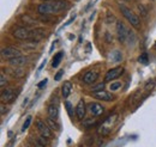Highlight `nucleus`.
<instances>
[{"mask_svg": "<svg viewBox=\"0 0 156 147\" xmlns=\"http://www.w3.org/2000/svg\"><path fill=\"white\" fill-rule=\"evenodd\" d=\"M69 7L67 0H54L41 2L36 6V11L40 15H60Z\"/></svg>", "mask_w": 156, "mask_h": 147, "instance_id": "obj_1", "label": "nucleus"}, {"mask_svg": "<svg viewBox=\"0 0 156 147\" xmlns=\"http://www.w3.org/2000/svg\"><path fill=\"white\" fill-rule=\"evenodd\" d=\"M119 11L124 16V18L126 19L133 28H136V29L140 28V19H139V17L137 16L131 9H129L125 5H119Z\"/></svg>", "mask_w": 156, "mask_h": 147, "instance_id": "obj_2", "label": "nucleus"}, {"mask_svg": "<svg viewBox=\"0 0 156 147\" xmlns=\"http://www.w3.org/2000/svg\"><path fill=\"white\" fill-rule=\"evenodd\" d=\"M12 36L17 38V39H20V41H31L33 30H30L28 28L18 26V28L12 30Z\"/></svg>", "mask_w": 156, "mask_h": 147, "instance_id": "obj_3", "label": "nucleus"}, {"mask_svg": "<svg viewBox=\"0 0 156 147\" xmlns=\"http://www.w3.org/2000/svg\"><path fill=\"white\" fill-rule=\"evenodd\" d=\"M117 35L120 43H126L130 36V29L124 24V22L118 20L117 22Z\"/></svg>", "mask_w": 156, "mask_h": 147, "instance_id": "obj_4", "label": "nucleus"}, {"mask_svg": "<svg viewBox=\"0 0 156 147\" xmlns=\"http://www.w3.org/2000/svg\"><path fill=\"white\" fill-rule=\"evenodd\" d=\"M36 129L39 130L40 135L47 138V139H52L53 138V133H52V128L48 126L47 122H44L43 120L37 118L36 120Z\"/></svg>", "mask_w": 156, "mask_h": 147, "instance_id": "obj_5", "label": "nucleus"}, {"mask_svg": "<svg viewBox=\"0 0 156 147\" xmlns=\"http://www.w3.org/2000/svg\"><path fill=\"white\" fill-rule=\"evenodd\" d=\"M0 55H1V59L2 60H11V59H15L17 56L22 55L20 50L16 47H5L1 49L0 52Z\"/></svg>", "mask_w": 156, "mask_h": 147, "instance_id": "obj_6", "label": "nucleus"}, {"mask_svg": "<svg viewBox=\"0 0 156 147\" xmlns=\"http://www.w3.org/2000/svg\"><path fill=\"white\" fill-rule=\"evenodd\" d=\"M117 120V115H111L103 123L102 126L98 129V134H102V135H108L111 132H112V128H113V125Z\"/></svg>", "mask_w": 156, "mask_h": 147, "instance_id": "obj_7", "label": "nucleus"}, {"mask_svg": "<svg viewBox=\"0 0 156 147\" xmlns=\"http://www.w3.org/2000/svg\"><path fill=\"white\" fill-rule=\"evenodd\" d=\"M124 67L122 66H117V67H114V68H112V70H109L106 75H105V83H109V81H113V80H115L118 79L121 74L124 73Z\"/></svg>", "mask_w": 156, "mask_h": 147, "instance_id": "obj_8", "label": "nucleus"}, {"mask_svg": "<svg viewBox=\"0 0 156 147\" xmlns=\"http://www.w3.org/2000/svg\"><path fill=\"white\" fill-rule=\"evenodd\" d=\"M98 77H100V73H98V70H90V71H88V72H85V73L83 74L82 80H83L84 84H87V85H91V84L96 83V80L98 79Z\"/></svg>", "mask_w": 156, "mask_h": 147, "instance_id": "obj_9", "label": "nucleus"}, {"mask_svg": "<svg viewBox=\"0 0 156 147\" xmlns=\"http://www.w3.org/2000/svg\"><path fill=\"white\" fill-rule=\"evenodd\" d=\"M17 93L15 89H2L1 91V103H10L16 98Z\"/></svg>", "mask_w": 156, "mask_h": 147, "instance_id": "obj_10", "label": "nucleus"}, {"mask_svg": "<svg viewBox=\"0 0 156 147\" xmlns=\"http://www.w3.org/2000/svg\"><path fill=\"white\" fill-rule=\"evenodd\" d=\"M93 97L96 98V99H100V101H103V102H112L114 99V96L112 93L107 92L105 89L101 90V91L93 92Z\"/></svg>", "mask_w": 156, "mask_h": 147, "instance_id": "obj_11", "label": "nucleus"}, {"mask_svg": "<svg viewBox=\"0 0 156 147\" xmlns=\"http://www.w3.org/2000/svg\"><path fill=\"white\" fill-rule=\"evenodd\" d=\"M88 109H89V111H90V114L94 115V116H100V115H102V114L105 112V108H103L100 103H96V102H91V103H89Z\"/></svg>", "mask_w": 156, "mask_h": 147, "instance_id": "obj_12", "label": "nucleus"}, {"mask_svg": "<svg viewBox=\"0 0 156 147\" xmlns=\"http://www.w3.org/2000/svg\"><path fill=\"white\" fill-rule=\"evenodd\" d=\"M85 112H87V107L83 99H79V102L77 103L76 107V115H77L78 120H83L85 117Z\"/></svg>", "mask_w": 156, "mask_h": 147, "instance_id": "obj_13", "label": "nucleus"}, {"mask_svg": "<svg viewBox=\"0 0 156 147\" xmlns=\"http://www.w3.org/2000/svg\"><path fill=\"white\" fill-rule=\"evenodd\" d=\"M48 117L52 118V120H58L59 117V107L58 103H51L49 107H48Z\"/></svg>", "mask_w": 156, "mask_h": 147, "instance_id": "obj_14", "label": "nucleus"}, {"mask_svg": "<svg viewBox=\"0 0 156 147\" xmlns=\"http://www.w3.org/2000/svg\"><path fill=\"white\" fill-rule=\"evenodd\" d=\"M9 62L13 67H20V66H23V65H25L28 62V57L24 55H20L17 57H15V59H11Z\"/></svg>", "mask_w": 156, "mask_h": 147, "instance_id": "obj_15", "label": "nucleus"}, {"mask_svg": "<svg viewBox=\"0 0 156 147\" xmlns=\"http://www.w3.org/2000/svg\"><path fill=\"white\" fill-rule=\"evenodd\" d=\"M6 73L9 74L10 77H12V78L16 79V78H22L25 74V71L23 68H20V67H13V68L6 70Z\"/></svg>", "mask_w": 156, "mask_h": 147, "instance_id": "obj_16", "label": "nucleus"}, {"mask_svg": "<svg viewBox=\"0 0 156 147\" xmlns=\"http://www.w3.org/2000/svg\"><path fill=\"white\" fill-rule=\"evenodd\" d=\"M46 36V30L44 29H33V37L31 41H41L42 38H44Z\"/></svg>", "mask_w": 156, "mask_h": 147, "instance_id": "obj_17", "label": "nucleus"}, {"mask_svg": "<svg viewBox=\"0 0 156 147\" xmlns=\"http://www.w3.org/2000/svg\"><path fill=\"white\" fill-rule=\"evenodd\" d=\"M71 89H72L71 81H64V84L61 85V96L64 98H67L71 93Z\"/></svg>", "mask_w": 156, "mask_h": 147, "instance_id": "obj_18", "label": "nucleus"}, {"mask_svg": "<svg viewBox=\"0 0 156 147\" xmlns=\"http://www.w3.org/2000/svg\"><path fill=\"white\" fill-rule=\"evenodd\" d=\"M62 55H64L62 52H59V53H57V54L54 55L53 61H52V67H53V68H57L59 66V63H60V61H61V59H62Z\"/></svg>", "mask_w": 156, "mask_h": 147, "instance_id": "obj_19", "label": "nucleus"}, {"mask_svg": "<svg viewBox=\"0 0 156 147\" xmlns=\"http://www.w3.org/2000/svg\"><path fill=\"white\" fill-rule=\"evenodd\" d=\"M29 145H30V147H46L43 144H41L39 140H37V138L35 136V138H30L29 139Z\"/></svg>", "mask_w": 156, "mask_h": 147, "instance_id": "obj_20", "label": "nucleus"}, {"mask_svg": "<svg viewBox=\"0 0 156 147\" xmlns=\"http://www.w3.org/2000/svg\"><path fill=\"white\" fill-rule=\"evenodd\" d=\"M94 125H96V120H95V118H93V117L87 118V120H84V121L82 122V126H83V127H85V128L91 127V126H94Z\"/></svg>", "mask_w": 156, "mask_h": 147, "instance_id": "obj_21", "label": "nucleus"}, {"mask_svg": "<svg viewBox=\"0 0 156 147\" xmlns=\"http://www.w3.org/2000/svg\"><path fill=\"white\" fill-rule=\"evenodd\" d=\"M22 19H23V23L27 24V25H31V26L36 25V20H34V19L31 18V17H29V16H23Z\"/></svg>", "mask_w": 156, "mask_h": 147, "instance_id": "obj_22", "label": "nucleus"}, {"mask_svg": "<svg viewBox=\"0 0 156 147\" xmlns=\"http://www.w3.org/2000/svg\"><path fill=\"white\" fill-rule=\"evenodd\" d=\"M31 121H33V117H31V115H29L27 118H25V121H24V123H23V127H22V132H25L27 129L30 127V125H31Z\"/></svg>", "mask_w": 156, "mask_h": 147, "instance_id": "obj_23", "label": "nucleus"}, {"mask_svg": "<svg viewBox=\"0 0 156 147\" xmlns=\"http://www.w3.org/2000/svg\"><path fill=\"white\" fill-rule=\"evenodd\" d=\"M47 123H48V126L51 127L52 129H54V130H59L60 127H59V125L55 122V120H52V118H47Z\"/></svg>", "mask_w": 156, "mask_h": 147, "instance_id": "obj_24", "label": "nucleus"}, {"mask_svg": "<svg viewBox=\"0 0 156 147\" xmlns=\"http://www.w3.org/2000/svg\"><path fill=\"white\" fill-rule=\"evenodd\" d=\"M6 85H7V78L5 75V72L1 71V73H0V86L4 89Z\"/></svg>", "mask_w": 156, "mask_h": 147, "instance_id": "obj_25", "label": "nucleus"}, {"mask_svg": "<svg viewBox=\"0 0 156 147\" xmlns=\"http://www.w3.org/2000/svg\"><path fill=\"white\" fill-rule=\"evenodd\" d=\"M121 86H122V84H121L120 81H113V83H111V85H109V90H111V91H118Z\"/></svg>", "mask_w": 156, "mask_h": 147, "instance_id": "obj_26", "label": "nucleus"}, {"mask_svg": "<svg viewBox=\"0 0 156 147\" xmlns=\"http://www.w3.org/2000/svg\"><path fill=\"white\" fill-rule=\"evenodd\" d=\"M138 61L140 62V63H143V65H147L148 62H149V56L147 53H143V54H140L139 57H138Z\"/></svg>", "mask_w": 156, "mask_h": 147, "instance_id": "obj_27", "label": "nucleus"}, {"mask_svg": "<svg viewBox=\"0 0 156 147\" xmlns=\"http://www.w3.org/2000/svg\"><path fill=\"white\" fill-rule=\"evenodd\" d=\"M138 7V10H139V12H140V15L143 16V17H145V16H148V10H147V7L144 6V5H138L137 6Z\"/></svg>", "mask_w": 156, "mask_h": 147, "instance_id": "obj_28", "label": "nucleus"}, {"mask_svg": "<svg viewBox=\"0 0 156 147\" xmlns=\"http://www.w3.org/2000/svg\"><path fill=\"white\" fill-rule=\"evenodd\" d=\"M105 89V83H100L98 85H95L94 87H91V91L93 92H96V91H101Z\"/></svg>", "mask_w": 156, "mask_h": 147, "instance_id": "obj_29", "label": "nucleus"}, {"mask_svg": "<svg viewBox=\"0 0 156 147\" xmlns=\"http://www.w3.org/2000/svg\"><path fill=\"white\" fill-rule=\"evenodd\" d=\"M65 108H66V110L69 112V115L72 117V116H73V112H72V104H71L70 102H65Z\"/></svg>", "mask_w": 156, "mask_h": 147, "instance_id": "obj_30", "label": "nucleus"}, {"mask_svg": "<svg viewBox=\"0 0 156 147\" xmlns=\"http://www.w3.org/2000/svg\"><path fill=\"white\" fill-rule=\"evenodd\" d=\"M47 81H48V79H46V78H44L43 80H41V81H40L39 84H37V87H39V89H43V87L46 86Z\"/></svg>", "mask_w": 156, "mask_h": 147, "instance_id": "obj_31", "label": "nucleus"}, {"mask_svg": "<svg viewBox=\"0 0 156 147\" xmlns=\"http://www.w3.org/2000/svg\"><path fill=\"white\" fill-rule=\"evenodd\" d=\"M62 74H64V70H60L58 73L54 75V79L57 80V81H59L60 79H61V77H62Z\"/></svg>", "mask_w": 156, "mask_h": 147, "instance_id": "obj_32", "label": "nucleus"}, {"mask_svg": "<svg viewBox=\"0 0 156 147\" xmlns=\"http://www.w3.org/2000/svg\"><path fill=\"white\" fill-rule=\"evenodd\" d=\"M0 112H1V115H4V114L6 112V109H5V103H1V105H0Z\"/></svg>", "mask_w": 156, "mask_h": 147, "instance_id": "obj_33", "label": "nucleus"}, {"mask_svg": "<svg viewBox=\"0 0 156 147\" xmlns=\"http://www.w3.org/2000/svg\"><path fill=\"white\" fill-rule=\"evenodd\" d=\"M115 20V18H114V16L113 15H111V13H108V23H111V22H114Z\"/></svg>", "mask_w": 156, "mask_h": 147, "instance_id": "obj_34", "label": "nucleus"}, {"mask_svg": "<svg viewBox=\"0 0 156 147\" xmlns=\"http://www.w3.org/2000/svg\"><path fill=\"white\" fill-rule=\"evenodd\" d=\"M44 63H46V60H44V61H43V62L41 63V66H40V68H39V70H42V67L44 66Z\"/></svg>", "mask_w": 156, "mask_h": 147, "instance_id": "obj_35", "label": "nucleus"}, {"mask_svg": "<svg viewBox=\"0 0 156 147\" xmlns=\"http://www.w3.org/2000/svg\"><path fill=\"white\" fill-rule=\"evenodd\" d=\"M41 1H43V2H46V1H53V0H41Z\"/></svg>", "mask_w": 156, "mask_h": 147, "instance_id": "obj_36", "label": "nucleus"}]
</instances>
